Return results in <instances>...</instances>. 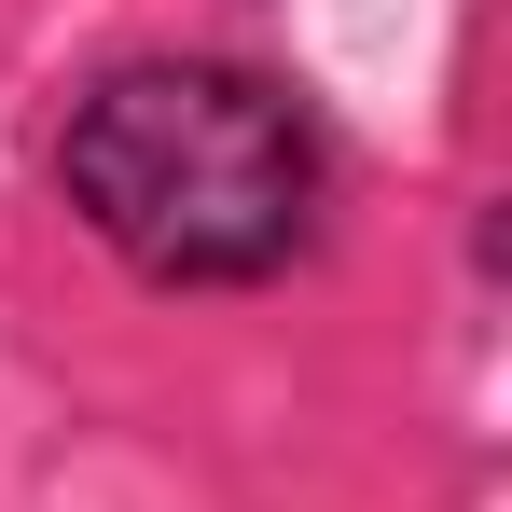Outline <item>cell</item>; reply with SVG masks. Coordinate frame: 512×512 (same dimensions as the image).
Returning <instances> with one entry per match:
<instances>
[{"mask_svg": "<svg viewBox=\"0 0 512 512\" xmlns=\"http://www.w3.org/2000/svg\"><path fill=\"white\" fill-rule=\"evenodd\" d=\"M56 208L153 291H263L333 222V139L277 70L153 42L70 84Z\"/></svg>", "mask_w": 512, "mask_h": 512, "instance_id": "1", "label": "cell"}]
</instances>
